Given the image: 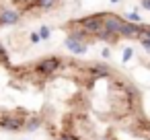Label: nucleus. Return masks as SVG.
Masks as SVG:
<instances>
[{
  "instance_id": "nucleus-1",
  "label": "nucleus",
  "mask_w": 150,
  "mask_h": 140,
  "mask_svg": "<svg viewBox=\"0 0 150 140\" xmlns=\"http://www.w3.org/2000/svg\"><path fill=\"white\" fill-rule=\"evenodd\" d=\"M66 0H0V130H37L68 54L54 48Z\"/></svg>"
},
{
  "instance_id": "nucleus-2",
  "label": "nucleus",
  "mask_w": 150,
  "mask_h": 140,
  "mask_svg": "<svg viewBox=\"0 0 150 140\" xmlns=\"http://www.w3.org/2000/svg\"><path fill=\"white\" fill-rule=\"evenodd\" d=\"M138 2H140L144 9H148V11H150V0H138Z\"/></svg>"
}]
</instances>
